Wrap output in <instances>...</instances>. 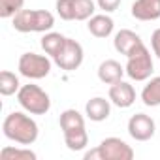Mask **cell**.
<instances>
[{"label":"cell","instance_id":"obj_5","mask_svg":"<svg viewBox=\"0 0 160 160\" xmlns=\"http://www.w3.org/2000/svg\"><path fill=\"white\" fill-rule=\"evenodd\" d=\"M17 102L30 115H45L51 109V98H49V94L42 87H38L34 83L21 85V89L17 92Z\"/></svg>","mask_w":160,"mask_h":160},{"label":"cell","instance_id":"obj_8","mask_svg":"<svg viewBox=\"0 0 160 160\" xmlns=\"http://www.w3.org/2000/svg\"><path fill=\"white\" fill-rule=\"evenodd\" d=\"M83 58H85V51H83V45L79 43L77 40L73 38H66L62 49L58 51L57 57H53L55 64L64 70V72H73L77 70L79 66L83 64Z\"/></svg>","mask_w":160,"mask_h":160},{"label":"cell","instance_id":"obj_22","mask_svg":"<svg viewBox=\"0 0 160 160\" xmlns=\"http://www.w3.org/2000/svg\"><path fill=\"white\" fill-rule=\"evenodd\" d=\"M55 10L62 21H73V0H57Z\"/></svg>","mask_w":160,"mask_h":160},{"label":"cell","instance_id":"obj_23","mask_svg":"<svg viewBox=\"0 0 160 160\" xmlns=\"http://www.w3.org/2000/svg\"><path fill=\"white\" fill-rule=\"evenodd\" d=\"M122 0H96V6L104 12V13H113L119 10Z\"/></svg>","mask_w":160,"mask_h":160},{"label":"cell","instance_id":"obj_10","mask_svg":"<svg viewBox=\"0 0 160 160\" xmlns=\"http://www.w3.org/2000/svg\"><path fill=\"white\" fill-rule=\"evenodd\" d=\"M108 98L111 100L113 106H117L121 109H126V108H130L136 102V89L128 81H122L121 79V81H117V83H113L109 87Z\"/></svg>","mask_w":160,"mask_h":160},{"label":"cell","instance_id":"obj_20","mask_svg":"<svg viewBox=\"0 0 160 160\" xmlns=\"http://www.w3.org/2000/svg\"><path fill=\"white\" fill-rule=\"evenodd\" d=\"M96 12L94 0H73V21H89Z\"/></svg>","mask_w":160,"mask_h":160},{"label":"cell","instance_id":"obj_17","mask_svg":"<svg viewBox=\"0 0 160 160\" xmlns=\"http://www.w3.org/2000/svg\"><path fill=\"white\" fill-rule=\"evenodd\" d=\"M64 42H66V36H62L60 32H53V30H49V32H43L40 45H42L43 53L49 55V57L53 58V57L58 55V51L62 49Z\"/></svg>","mask_w":160,"mask_h":160},{"label":"cell","instance_id":"obj_19","mask_svg":"<svg viewBox=\"0 0 160 160\" xmlns=\"http://www.w3.org/2000/svg\"><path fill=\"white\" fill-rule=\"evenodd\" d=\"M38 154L27 147H12L6 145L0 151V160H36Z\"/></svg>","mask_w":160,"mask_h":160},{"label":"cell","instance_id":"obj_18","mask_svg":"<svg viewBox=\"0 0 160 160\" xmlns=\"http://www.w3.org/2000/svg\"><path fill=\"white\" fill-rule=\"evenodd\" d=\"M21 89V83H19V77L10 72V70H2L0 72V94L2 96H13L17 94Z\"/></svg>","mask_w":160,"mask_h":160},{"label":"cell","instance_id":"obj_3","mask_svg":"<svg viewBox=\"0 0 160 160\" xmlns=\"http://www.w3.org/2000/svg\"><path fill=\"white\" fill-rule=\"evenodd\" d=\"M12 27L17 32H49L55 27V15L47 10H21L12 17Z\"/></svg>","mask_w":160,"mask_h":160},{"label":"cell","instance_id":"obj_7","mask_svg":"<svg viewBox=\"0 0 160 160\" xmlns=\"http://www.w3.org/2000/svg\"><path fill=\"white\" fill-rule=\"evenodd\" d=\"M53 62L49 55H38V53H23L17 62V70L27 79H43L51 73Z\"/></svg>","mask_w":160,"mask_h":160},{"label":"cell","instance_id":"obj_24","mask_svg":"<svg viewBox=\"0 0 160 160\" xmlns=\"http://www.w3.org/2000/svg\"><path fill=\"white\" fill-rule=\"evenodd\" d=\"M151 47H152V53L156 55V58L160 60V28H156L151 34Z\"/></svg>","mask_w":160,"mask_h":160},{"label":"cell","instance_id":"obj_9","mask_svg":"<svg viewBox=\"0 0 160 160\" xmlns=\"http://www.w3.org/2000/svg\"><path fill=\"white\" fill-rule=\"evenodd\" d=\"M126 130H128V136L136 141H149L154 132H156V122L151 115H145V113H136L128 119V124H126Z\"/></svg>","mask_w":160,"mask_h":160},{"label":"cell","instance_id":"obj_21","mask_svg":"<svg viewBox=\"0 0 160 160\" xmlns=\"http://www.w3.org/2000/svg\"><path fill=\"white\" fill-rule=\"evenodd\" d=\"M23 6H25V0H0V17L12 19L23 10Z\"/></svg>","mask_w":160,"mask_h":160},{"label":"cell","instance_id":"obj_2","mask_svg":"<svg viewBox=\"0 0 160 160\" xmlns=\"http://www.w3.org/2000/svg\"><path fill=\"white\" fill-rule=\"evenodd\" d=\"M62 136H64V143L70 151L79 152L85 151L89 145V134L85 128V117L79 113L77 109H64L60 113L58 119Z\"/></svg>","mask_w":160,"mask_h":160},{"label":"cell","instance_id":"obj_1","mask_svg":"<svg viewBox=\"0 0 160 160\" xmlns=\"http://www.w3.org/2000/svg\"><path fill=\"white\" fill-rule=\"evenodd\" d=\"M2 134L19 145H32L40 136V128L30 115L23 111H12L2 122Z\"/></svg>","mask_w":160,"mask_h":160},{"label":"cell","instance_id":"obj_4","mask_svg":"<svg viewBox=\"0 0 160 160\" xmlns=\"http://www.w3.org/2000/svg\"><path fill=\"white\" fill-rule=\"evenodd\" d=\"M85 160H132L134 149L121 138H106L91 151H85Z\"/></svg>","mask_w":160,"mask_h":160},{"label":"cell","instance_id":"obj_16","mask_svg":"<svg viewBox=\"0 0 160 160\" xmlns=\"http://www.w3.org/2000/svg\"><path fill=\"white\" fill-rule=\"evenodd\" d=\"M141 102L147 108H158L160 106V75L147 79V85L141 91Z\"/></svg>","mask_w":160,"mask_h":160},{"label":"cell","instance_id":"obj_11","mask_svg":"<svg viewBox=\"0 0 160 160\" xmlns=\"http://www.w3.org/2000/svg\"><path fill=\"white\" fill-rule=\"evenodd\" d=\"M141 43H143V40L139 38V34H136V32L130 30V28H121V30L115 34V38H113V47H115V51L121 53V55H124V57H128V55H130L134 49H138Z\"/></svg>","mask_w":160,"mask_h":160},{"label":"cell","instance_id":"obj_15","mask_svg":"<svg viewBox=\"0 0 160 160\" xmlns=\"http://www.w3.org/2000/svg\"><path fill=\"white\" fill-rule=\"evenodd\" d=\"M124 73H126L124 66L113 58H108V60L100 62V66H98V79L106 85H113V83L121 81Z\"/></svg>","mask_w":160,"mask_h":160},{"label":"cell","instance_id":"obj_12","mask_svg":"<svg viewBox=\"0 0 160 160\" xmlns=\"http://www.w3.org/2000/svg\"><path fill=\"white\" fill-rule=\"evenodd\" d=\"M130 13L138 21H156L160 19V0H136Z\"/></svg>","mask_w":160,"mask_h":160},{"label":"cell","instance_id":"obj_13","mask_svg":"<svg viewBox=\"0 0 160 160\" xmlns=\"http://www.w3.org/2000/svg\"><path fill=\"white\" fill-rule=\"evenodd\" d=\"M85 115L87 119H91L92 122H102L106 119H109L111 115V100L104 98V96H94L85 104Z\"/></svg>","mask_w":160,"mask_h":160},{"label":"cell","instance_id":"obj_14","mask_svg":"<svg viewBox=\"0 0 160 160\" xmlns=\"http://www.w3.org/2000/svg\"><path fill=\"white\" fill-rule=\"evenodd\" d=\"M87 28L94 38H108L111 36L113 28H115V21L109 17V13H94L89 21H87Z\"/></svg>","mask_w":160,"mask_h":160},{"label":"cell","instance_id":"obj_6","mask_svg":"<svg viewBox=\"0 0 160 160\" xmlns=\"http://www.w3.org/2000/svg\"><path fill=\"white\" fill-rule=\"evenodd\" d=\"M126 75L134 81H147L154 72V64H152V57L151 51L147 49L145 43H141L138 49H134L128 57H126Z\"/></svg>","mask_w":160,"mask_h":160}]
</instances>
